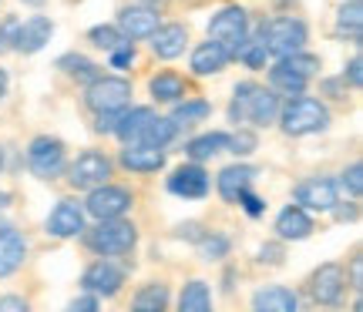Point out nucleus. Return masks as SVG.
Segmentation results:
<instances>
[{
	"label": "nucleus",
	"instance_id": "obj_45",
	"mask_svg": "<svg viewBox=\"0 0 363 312\" xmlns=\"http://www.w3.org/2000/svg\"><path fill=\"white\" fill-rule=\"evenodd\" d=\"M343 81L350 84L353 91L363 84V61H360V54H353V57H350V64H347V71H343Z\"/></svg>",
	"mask_w": 363,
	"mask_h": 312
},
{
	"label": "nucleus",
	"instance_id": "obj_51",
	"mask_svg": "<svg viewBox=\"0 0 363 312\" xmlns=\"http://www.w3.org/2000/svg\"><path fill=\"white\" fill-rule=\"evenodd\" d=\"M175 235H179V238H189V242H199V238L206 235V229H202L199 221H185V225L175 229Z\"/></svg>",
	"mask_w": 363,
	"mask_h": 312
},
{
	"label": "nucleus",
	"instance_id": "obj_57",
	"mask_svg": "<svg viewBox=\"0 0 363 312\" xmlns=\"http://www.w3.org/2000/svg\"><path fill=\"white\" fill-rule=\"evenodd\" d=\"M142 4H152V7H158V4H165V0H142Z\"/></svg>",
	"mask_w": 363,
	"mask_h": 312
},
{
	"label": "nucleus",
	"instance_id": "obj_5",
	"mask_svg": "<svg viewBox=\"0 0 363 312\" xmlns=\"http://www.w3.org/2000/svg\"><path fill=\"white\" fill-rule=\"evenodd\" d=\"M67 185L74 192H91L94 185H104L111 175H115V161L104 155V151H94V148H84L74 161H67Z\"/></svg>",
	"mask_w": 363,
	"mask_h": 312
},
{
	"label": "nucleus",
	"instance_id": "obj_6",
	"mask_svg": "<svg viewBox=\"0 0 363 312\" xmlns=\"http://www.w3.org/2000/svg\"><path fill=\"white\" fill-rule=\"evenodd\" d=\"M84 104L91 111H121L131 104V81L121 74H98L84 91Z\"/></svg>",
	"mask_w": 363,
	"mask_h": 312
},
{
	"label": "nucleus",
	"instance_id": "obj_14",
	"mask_svg": "<svg viewBox=\"0 0 363 312\" xmlns=\"http://www.w3.org/2000/svg\"><path fill=\"white\" fill-rule=\"evenodd\" d=\"M208 188H212V178L202 168V161H185L169 175V192L179 198H206Z\"/></svg>",
	"mask_w": 363,
	"mask_h": 312
},
{
	"label": "nucleus",
	"instance_id": "obj_40",
	"mask_svg": "<svg viewBox=\"0 0 363 312\" xmlns=\"http://www.w3.org/2000/svg\"><path fill=\"white\" fill-rule=\"evenodd\" d=\"M340 188H343V192H350V198H357V202H360V192H363V168H360V161H353L350 168L340 175Z\"/></svg>",
	"mask_w": 363,
	"mask_h": 312
},
{
	"label": "nucleus",
	"instance_id": "obj_54",
	"mask_svg": "<svg viewBox=\"0 0 363 312\" xmlns=\"http://www.w3.org/2000/svg\"><path fill=\"white\" fill-rule=\"evenodd\" d=\"M7 205H11V195H7V192H0V212H4Z\"/></svg>",
	"mask_w": 363,
	"mask_h": 312
},
{
	"label": "nucleus",
	"instance_id": "obj_27",
	"mask_svg": "<svg viewBox=\"0 0 363 312\" xmlns=\"http://www.w3.org/2000/svg\"><path fill=\"white\" fill-rule=\"evenodd\" d=\"M306 84H310V81L303 78V74H296V71H289L283 61H276V64H272V71H269V88L279 94V98L306 94Z\"/></svg>",
	"mask_w": 363,
	"mask_h": 312
},
{
	"label": "nucleus",
	"instance_id": "obj_13",
	"mask_svg": "<svg viewBox=\"0 0 363 312\" xmlns=\"http://www.w3.org/2000/svg\"><path fill=\"white\" fill-rule=\"evenodd\" d=\"M118 30L125 34V40H145L155 34V27L162 24L158 17V7L152 4H131V7H121L118 11Z\"/></svg>",
	"mask_w": 363,
	"mask_h": 312
},
{
	"label": "nucleus",
	"instance_id": "obj_22",
	"mask_svg": "<svg viewBox=\"0 0 363 312\" xmlns=\"http://www.w3.org/2000/svg\"><path fill=\"white\" fill-rule=\"evenodd\" d=\"M229 61H233V54L222 47L219 40L208 37L206 44H199L192 51V71L199 74V78H208V74H222L225 67H229Z\"/></svg>",
	"mask_w": 363,
	"mask_h": 312
},
{
	"label": "nucleus",
	"instance_id": "obj_33",
	"mask_svg": "<svg viewBox=\"0 0 363 312\" xmlns=\"http://www.w3.org/2000/svg\"><path fill=\"white\" fill-rule=\"evenodd\" d=\"M179 309L182 312H208V309H212V292H208V282L192 279L189 286H182Z\"/></svg>",
	"mask_w": 363,
	"mask_h": 312
},
{
	"label": "nucleus",
	"instance_id": "obj_50",
	"mask_svg": "<svg viewBox=\"0 0 363 312\" xmlns=\"http://www.w3.org/2000/svg\"><path fill=\"white\" fill-rule=\"evenodd\" d=\"M330 212L337 215V221H357V215H360V208H357V198H353V202H347L343 208H340V202H337V205L330 208Z\"/></svg>",
	"mask_w": 363,
	"mask_h": 312
},
{
	"label": "nucleus",
	"instance_id": "obj_34",
	"mask_svg": "<svg viewBox=\"0 0 363 312\" xmlns=\"http://www.w3.org/2000/svg\"><path fill=\"white\" fill-rule=\"evenodd\" d=\"M175 138H179V125H175L172 117L155 115V121H152V125L145 128L142 141H135V144H155V148H169Z\"/></svg>",
	"mask_w": 363,
	"mask_h": 312
},
{
	"label": "nucleus",
	"instance_id": "obj_36",
	"mask_svg": "<svg viewBox=\"0 0 363 312\" xmlns=\"http://www.w3.org/2000/svg\"><path fill=\"white\" fill-rule=\"evenodd\" d=\"M195 245H199V252H202V259L206 262H219V259L229 255L233 242H229V235H222V232H206Z\"/></svg>",
	"mask_w": 363,
	"mask_h": 312
},
{
	"label": "nucleus",
	"instance_id": "obj_19",
	"mask_svg": "<svg viewBox=\"0 0 363 312\" xmlns=\"http://www.w3.org/2000/svg\"><path fill=\"white\" fill-rule=\"evenodd\" d=\"M27 259V238L11 225H0V279H11Z\"/></svg>",
	"mask_w": 363,
	"mask_h": 312
},
{
	"label": "nucleus",
	"instance_id": "obj_3",
	"mask_svg": "<svg viewBox=\"0 0 363 312\" xmlns=\"http://www.w3.org/2000/svg\"><path fill=\"white\" fill-rule=\"evenodd\" d=\"M27 168L38 175L40 182H54L61 178L67 168V148L61 138L51 134H38L34 141L27 144Z\"/></svg>",
	"mask_w": 363,
	"mask_h": 312
},
{
	"label": "nucleus",
	"instance_id": "obj_2",
	"mask_svg": "<svg viewBox=\"0 0 363 312\" xmlns=\"http://www.w3.org/2000/svg\"><path fill=\"white\" fill-rule=\"evenodd\" d=\"M279 128L289 138H306V134H320L330 128V108L320 98H306V94H293L279 104Z\"/></svg>",
	"mask_w": 363,
	"mask_h": 312
},
{
	"label": "nucleus",
	"instance_id": "obj_44",
	"mask_svg": "<svg viewBox=\"0 0 363 312\" xmlns=\"http://www.w3.org/2000/svg\"><path fill=\"white\" fill-rule=\"evenodd\" d=\"M283 259H286L283 242H266V245L259 248V262H262V265H283Z\"/></svg>",
	"mask_w": 363,
	"mask_h": 312
},
{
	"label": "nucleus",
	"instance_id": "obj_38",
	"mask_svg": "<svg viewBox=\"0 0 363 312\" xmlns=\"http://www.w3.org/2000/svg\"><path fill=\"white\" fill-rule=\"evenodd\" d=\"M256 148H259V138H256V131L242 128V125H235V131L229 134V144H225V151H233L235 158H249V155H256Z\"/></svg>",
	"mask_w": 363,
	"mask_h": 312
},
{
	"label": "nucleus",
	"instance_id": "obj_23",
	"mask_svg": "<svg viewBox=\"0 0 363 312\" xmlns=\"http://www.w3.org/2000/svg\"><path fill=\"white\" fill-rule=\"evenodd\" d=\"M155 121V111L152 108H121V115H118V125H115V134L121 144H135L142 141L145 128Z\"/></svg>",
	"mask_w": 363,
	"mask_h": 312
},
{
	"label": "nucleus",
	"instance_id": "obj_32",
	"mask_svg": "<svg viewBox=\"0 0 363 312\" xmlns=\"http://www.w3.org/2000/svg\"><path fill=\"white\" fill-rule=\"evenodd\" d=\"M269 57H272V54H269V47L262 44L259 34H256V37H246V40H242V44H239V47L233 51V61L246 64L249 71H262Z\"/></svg>",
	"mask_w": 363,
	"mask_h": 312
},
{
	"label": "nucleus",
	"instance_id": "obj_8",
	"mask_svg": "<svg viewBox=\"0 0 363 312\" xmlns=\"http://www.w3.org/2000/svg\"><path fill=\"white\" fill-rule=\"evenodd\" d=\"M121 286H125V269L115 265L111 259H101V255H98V262H91L84 275H81V289L98 296V299H115Z\"/></svg>",
	"mask_w": 363,
	"mask_h": 312
},
{
	"label": "nucleus",
	"instance_id": "obj_42",
	"mask_svg": "<svg viewBox=\"0 0 363 312\" xmlns=\"http://www.w3.org/2000/svg\"><path fill=\"white\" fill-rule=\"evenodd\" d=\"M17 27H21L17 17H4V24H0V54L13 51V44H17Z\"/></svg>",
	"mask_w": 363,
	"mask_h": 312
},
{
	"label": "nucleus",
	"instance_id": "obj_25",
	"mask_svg": "<svg viewBox=\"0 0 363 312\" xmlns=\"http://www.w3.org/2000/svg\"><path fill=\"white\" fill-rule=\"evenodd\" d=\"M229 144V131H206V134H195L192 141L185 144V158L189 161H208L225 151Z\"/></svg>",
	"mask_w": 363,
	"mask_h": 312
},
{
	"label": "nucleus",
	"instance_id": "obj_53",
	"mask_svg": "<svg viewBox=\"0 0 363 312\" xmlns=\"http://www.w3.org/2000/svg\"><path fill=\"white\" fill-rule=\"evenodd\" d=\"M7 84H11V78H7V71L0 67V101L7 98Z\"/></svg>",
	"mask_w": 363,
	"mask_h": 312
},
{
	"label": "nucleus",
	"instance_id": "obj_7",
	"mask_svg": "<svg viewBox=\"0 0 363 312\" xmlns=\"http://www.w3.org/2000/svg\"><path fill=\"white\" fill-rule=\"evenodd\" d=\"M131 205H135V195H131V188L125 185H94L88 192V202H84V212H88L91 219H121V215H128Z\"/></svg>",
	"mask_w": 363,
	"mask_h": 312
},
{
	"label": "nucleus",
	"instance_id": "obj_30",
	"mask_svg": "<svg viewBox=\"0 0 363 312\" xmlns=\"http://www.w3.org/2000/svg\"><path fill=\"white\" fill-rule=\"evenodd\" d=\"M337 34L340 37H350L353 44H360L363 37V7L360 0H347L337 13Z\"/></svg>",
	"mask_w": 363,
	"mask_h": 312
},
{
	"label": "nucleus",
	"instance_id": "obj_37",
	"mask_svg": "<svg viewBox=\"0 0 363 312\" xmlns=\"http://www.w3.org/2000/svg\"><path fill=\"white\" fill-rule=\"evenodd\" d=\"M256 91V81H239L233 91V101H229V125H246V104Z\"/></svg>",
	"mask_w": 363,
	"mask_h": 312
},
{
	"label": "nucleus",
	"instance_id": "obj_28",
	"mask_svg": "<svg viewBox=\"0 0 363 312\" xmlns=\"http://www.w3.org/2000/svg\"><path fill=\"white\" fill-rule=\"evenodd\" d=\"M169 302H172V292L165 282H148V286H142L135 292L131 309L135 312H162V309H169Z\"/></svg>",
	"mask_w": 363,
	"mask_h": 312
},
{
	"label": "nucleus",
	"instance_id": "obj_43",
	"mask_svg": "<svg viewBox=\"0 0 363 312\" xmlns=\"http://www.w3.org/2000/svg\"><path fill=\"white\" fill-rule=\"evenodd\" d=\"M235 205H242V212H246L249 219H259L262 212H266V202L259 195H252V188H246L242 195L235 198Z\"/></svg>",
	"mask_w": 363,
	"mask_h": 312
},
{
	"label": "nucleus",
	"instance_id": "obj_39",
	"mask_svg": "<svg viewBox=\"0 0 363 312\" xmlns=\"http://www.w3.org/2000/svg\"><path fill=\"white\" fill-rule=\"evenodd\" d=\"M88 40L94 47H101V51H111V47H118L125 40V34L118 30V24H98L88 30Z\"/></svg>",
	"mask_w": 363,
	"mask_h": 312
},
{
	"label": "nucleus",
	"instance_id": "obj_48",
	"mask_svg": "<svg viewBox=\"0 0 363 312\" xmlns=\"http://www.w3.org/2000/svg\"><path fill=\"white\" fill-rule=\"evenodd\" d=\"M320 88H323L333 101H343V98H347V81H343V78H340V81L337 78H323V81H320Z\"/></svg>",
	"mask_w": 363,
	"mask_h": 312
},
{
	"label": "nucleus",
	"instance_id": "obj_18",
	"mask_svg": "<svg viewBox=\"0 0 363 312\" xmlns=\"http://www.w3.org/2000/svg\"><path fill=\"white\" fill-rule=\"evenodd\" d=\"M148 40H152V54H155V57H162V61H175V57H182L185 47H189V27L158 24L155 34H152Z\"/></svg>",
	"mask_w": 363,
	"mask_h": 312
},
{
	"label": "nucleus",
	"instance_id": "obj_11",
	"mask_svg": "<svg viewBox=\"0 0 363 312\" xmlns=\"http://www.w3.org/2000/svg\"><path fill=\"white\" fill-rule=\"evenodd\" d=\"M84 219H88L84 202L61 198V202L51 208V215H48V221H44V229H48L51 238H78V235L84 232Z\"/></svg>",
	"mask_w": 363,
	"mask_h": 312
},
{
	"label": "nucleus",
	"instance_id": "obj_9",
	"mask_svg": "<svg viewBox=\"0 0 363 312\" xmlns=\"http://www.w3.org/2000/svg\"><path fill=\"white\" fill-rule=\"evenodd\" d=\"M306 292L316 306H337L347 292V272L340 262H323L306 282Z\"/></svg>",
	"mask_w": 363,
	"mask_h": 312
},
{
	"label": "nucleus",
	"instance_id": "obj_47",
	"mask_svg": "<svg viewBox=\"0 0 363 312\" xmlns=\"http://www.w3.org/2000/svg\"><path fill=\"white\" fill-rule=\"evenodd\" d=\"M347 286H350L353 292H360L363 289V259H360V252H353V259H350V279H347Z\"/></svg>",
	"mask_w": 363,
	"mask_h": 312
},
{
	"label": "nucleus",
	"instance_id": "obj_49",
	"mask_svg": "<svg viewBox=\"0 0 363 312\" xmlns=\"http://www.w3.org/2000/svg\"><path fill=\"white\" fill-rule=\"evenodd\" d=\"M98 306H101V299H98V296H91V292H88V296H78V299L67 302V309H71V312H94Z\"/></svg>",
	"mask_w": 363,
	"mask_h": 312
},
{
	"label": "nucleus",
	"instance_id": "obj_26",
	"mask_svg": "<svg viewBox=\"0 0 363 312\" xmlns=\"http://www.w3.org/2000/svg\"><path fill=\"white\" fill-rule=\"evenodd\" d=\"M148 91H152L155 101L175 104V101H182V98L189 94V84H185V78L175 74V71H162V74H155V78L148 81Z\"/></svg>",
	"mask_w": 363,
	"mask_h": 312
},
{
	"label": "nucleus",
	"instance_id": "obj_16",
	"mask_svg": "<svg viewBox=\"0 0 363 312\" xmlns=\"http://www.w3.org/2000/svg\"><path fill=\"white\" fill-rule=\"evenodd\" d=\"M256 178H259V168H256V165L235 161V165H229V168L219 171V178H216V188H219L222 202L235 205V198L242 195L246 188H252V182H256Z\"/></svg>",
	"mask_w": 363,
	"mask_h": 312
},
{
	"label": "nucleus",
	"instance_id": "obj_29",
	"mask_svg": "<svg viewBox=\"0 0 363 312\" xmlns=\"http://www.w3.org/2000/svg\"><path fill=\"white\" fill-rule=\"evenodd\" d=\"M212 115V104L202 101V98H182V101H175V108H172V121L182 128H192V125H199V121H206V117Z\"/></svg>",
	"mask_w": 363,
	"mask_h": 312
},
{
	"label": "nucleus",
	"instance_id": "obj_1",
	"mask_svg": "<svg viewBox=\"0 0 363 312\" xmlns=\"http://www.w3.org/2000/svg\"><path fill=\"white\" fill-rule=\"evenodd\" d=\"M81 242L88 252L101 255V259H118V255H131L135 245H138V229L135 221H128L125 215L121 219H98V225H84L81 232Z\"/></svg>",
	"mask_w": 363,
	"mask_h": 312
},
{
	"label": "nucleus",
	"instance_id": "obj_55",
	"mask_svg": "<svg viewBox=\"0 0 363 312\" xmlns=\"http://www.w3.org/2000/svg\"><path fill=\"white\" fill-rule=\"evenodd\" d=\"M4 158H7V151L0 148V175H4Z\"/></svg>",
	"mask_w": 363,
	"mask_h": 312
},
{
	"label": "nucleus",
	"instance_id": "obj_24",
	"mask_svg": "<svg viewBox=\"0 0 363 312\" xmlns=\"http://www.w3.org/2000/svg\"><path fill=\"white\" fill-rule=\"evenodd\" d=\"M252 309L256 312H296L299 309V296L286 286H262L252 296Z\"/></svg>",
	"mask_w": 363,
	"mask_h": 312
},
{
	"label": "nucleus",
	"instance_id": "obj_12",
	"mask_svg": "<svg viewBox=\"0 0 363 312\" xmlns=\"http://www.w3.org/2000/svg\"><path fill=\"white\" fill-rule=\"evenodd\" d=\"M293 198H296V205H303L306 212H330V208L340 202V185L333 182V178L316 175V178L299 182L296 188H293Z\"/></svg>",
	"mask_w": 363,
	"mask_h": 312
},
{
	"label": "nucleus",
	"instance_id": "obj_46",
	"mask_svg": "<svg viewBox=\"0 0 363 312\" xmlns=\"http://www.w3.org/2000/svg\"><path fill=\"white\" fill-rule=\"evenodd\" d=\"M118 115H121V111H98V115H94V131H98V134H115Z\"/></svg>",
	"mask_w": 363,
	"mask_h": 312
},
{
	"label": "nucleus",
	"instance_id": "obj_52",
	"mask_svg": "<svg viewBox=\"0 0 363 312\" xmlns=\"http://www.w3.org/2000/svg\"><path fill=\"white\" fill-rule=\"evenodd\" d=\"M0 312H27V299H21V296H4V299H0Z\"/></svg>",
	"mask_w": 363,
	"mask_h": 312
},
{
	"label": "nucleus",
	"instance_id": "obj_20",
	"mask_svg": "<svg viewBox=\"0 0 363 312\" xmlns=\"http://www.w3.org/2000/svg\"><path fill=\"white\" fill-rule=\"evenodd\" d=\"M276 235L279 242H303L313 235V219L303 205H286L279 215H276Z\"/></svg>",
	"mask_w": 363,
	"mask_h": 312
},
{
	"label": "nucleus",
	"instance_id": "obj_4",
	"mask_svg": "<svg viewBox=\"0 0 363 312\" xmlns=\"http://www.w3.org/2000/svg\"><path fill=\"white\" fill-rule=\"evenodd\" d=\"M259 37H262V44L269 47V54L286 57V54L306 47L310 30H306V24H303L299 17H272V21H262L259 24Z\"/></svg>",
	"mask_w": 363,
	"mask_h": 312
},
{
	"label": "nucleus",
	"instance_id": "obj_41",
	"mask_svg": "<svg viewBox=\"0 0 363 312\" xmlns=\"http://www.w3.org/2000/svg\"><path fill=\"white\" fill-rule=\"evenodd\" d=\"M108 57H111V67H115V71H121V67H128L131 61H135V44H131V40H121L118 47H111V51H108Z\"/></svg>",
	"mask_w": 363,
	"mask_h": 312
},
{
	"label": "nucleus",
	"instance_id": "obj_31",
	"mask_svg": "<svg viewBox=\"0 0 363 312\" xmlns=\"http://www.w3.org/2000/svg\"><path fill=\"white\" fill-rule=\"evenodd\" d=\"M57 71H65L67 78L81 81V84H91V81L101 74V67L94 64L91 57H84V54H65V57H57Z\"/></svg>",
	"mask_w": 363,
	"mask_h": 312
},
{
	"label": "nucleus",
	"instance_id": "obj_15",
	"mask_svg": "<svg viewBox=\"0 0 363 312\" xmlns=\"http://www.w3.org/2000/svg\"><path fill=\"white\" fill-rule=\"evenodd\" d=\"M118 161H121V168L135 171V175H155V171L165 168L169 151L155 148V144H125V151L118 155Z\"/></svg>",
	"mask_w": 363,
	"mask_h": 312
},
{
	"label": "nucleus",
	"instance_id": "obj_35",
	"mask_svg": "<svg viewBox=\"0 0 363 312\" xmlns=\"http://www.w3.org/2000/svg\"><path fill=\"white\" fill-rule=\"evenodd\" d=\"M289 71H296V74H303L306 81H313L316 74H320V67H323V61L316 57V54H310L306 47L303 51H293V54H286V57H279Z\"/></svg>",
	"mask_w": 363,
	"mask_h": 312
},
{
	"label": "nucleus",
	"instance_id": "obj_56",
	"mask_svg": "<svg viewBox=\"0 0 363 312\" xmlns=\"http://www.w3.org/2000/svg\"><path fill=\"white\" fill-rule=\"evenodd\" d=\"M27 7H40V4H44V0H24Z\"/></svg>",
	"mask_w": 363,
	"mask_h": 312
},
{
	"label": "nucleus",
	"instance_id": "obj_10",
	"mask_svg": "<svg viewBox=\"0 0 363 312\" xmlns=\"http://www.w3.org/2000/svg\"><path fill=\"white\" fill-rule=\"evenodd\" d=\"M208 37L219 40L225 51L233 54L242 40L249 37V13L242 7H222L212 21H208Z\"/></svg>",
	"mask_w": 363,
	"mask_h": 312
},
{
	"label": "nucleus",
	"instance_id": "obj_21",
	"mask_svg": "<svg viewBox=\"0 0 363 312\" xmlns=\"http://www.w3.org/2000/svg\"><path fill=\"white\" fill-rule=\"evenodd\" d=\"M51 37H54L51 17H30V21H24V24L17 27V44H13V51L38 54V51H44V44H51Z\"/></svg>",
	"mask_w": 363,
	"mask_h": 312
},
{
	"label": "nucleus",
	"instance_id": "obj_17",
	"mask_svg": "<svg viewBox=\"0 0 363 312\" xmlns=\"http://www.w3.org/2000/svg\"><path fill=\"white\" fill-rule=\"evenodd\" d=\"M279 104H283V98L272 91V88L256 84V91H252V98H249V104H246V125H256V128H269V125H276Z\"/></svg>",
	"mask_w": 363,
	"mask_h": 312
}]
</instances>
